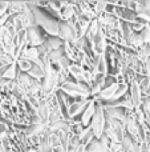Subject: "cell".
Here are the masks:
<instances>
[{
	"mask_svg": "<svg viewBox=\"0 0 150 152\" xmlns=\"http://www.w3.org/2000/svg\"><path fill=\"white\" fill-rule=\"evenodd\" d=\"M32 10V13L35 16V23L43 28L50 37H58V31H60V21L55 19L53 16L48 15L44 10L37 8L33 4H28Z\"/></svg>",
	"mask_w": 150,
	"mask_h": 152,
	"instance_id": "6da1fadb",
	"label": "cell"
},
{
	"mask_svg": "<svg viewBox=\"0 0 150 152\" xmlns=\"http://www.w3.org/2000/svg\"><path fill=\"white\" fill-rule=\"evenodd\" d=\"M60 89L69 95L71 97H80V99H89L92 96L90 94V88L88 84L76 83V81H66V83L61 84Z\"/></svg>",
	"mask_w": 150,
	"mask_h": 152,
	"instance_id": "7a4b0ae2",
	"label": "cell"
},
{
	"mask_svg": "<svg viewBox=\"0 0 150 152\" xmlns=\"http://www.w3.org/2000/svg\"><path fill=\"white\" fill-rule=\"evenodd\" d=\"M105 126H106V118H105V108L100 102H97V108H96V113L92 119L90 123V128H92L93 134H94L96 139H101L105 132Z\"/></svg>",
	"mask_w": 150,
	"mask_h": 152,
	"instance_id": "3957f363",
	"label": "cell"
},
{
	"mask_svg": "<svg viewBox=\"0 0 150 152\" xmlns=\"http://www.w3.org/2000/svg\"><path fill=\"white\" fill-rule=\"evenodd\" d=\"M58 37H60L63 42H68V43H72V44L77 40V32L73 26V19L69 21H60Z\"/></svg>",
	"mask_w": 150,
	"mask_h": 152,
	"instance_id": "277c9868",
	"label": "cell"
},
{
	"mask_svg": "<svg viewBox=\"0 0 150 152\" xmlns=\"http://www.w3.org/2000/svg\"><path fill=\"white\" fill-rule=\"evenodd\" d=\"M27 31V40H28V47H35L39 48L45 43V37L43 35L41 29L39 26H33L31 28L25 29Z\"/></svg>",
	"mask_w": 150,
	"mask_h": 152,
	"instance_id": "5b68a950",
	"label": "cell"
},
{
	"mask_svg": "<svg viewBox=\"0 0 150 152\" xmlns=\"http://www.w3.org/2000/svg\"><path fill=\"white\" fill-rule=\"evenodd\" d=\"M106 50H108V43H106V36L104 32L102 27L100 28V31L96 34L94 39H93V53L94 55H105Z\"/></svg>",
	"mask_w": 150,
	"mask_h": 152,
	"instance_id": "8992f818",
	"label": "cell"
},
{
	"mask_svg": "<svg viewBox=\"0 0 150 152\" xmlns=\"http://www.w3.org/2000/svg\"><path fill=\"white\" fill-rule=\"evenodd\" d=\"M36 111H37V116H39L43 126H45V127L49 126V119H50V113H52V107L49 105V103L45 99H43V102L40 103V105L37 107Z\"/></svg>",
	"mask_w": 150,
	"mask_h": 152,
	"instance_id": "52a82bcc",
	"label": "cell"
},
{
	"mask_svg": "<svg viewBox=\"0 0 150 152\" xmlns=\"http://www.w3.org/2000/svg\"><path fill=\"white\" fill-rule=\"evenodd\" d=\"M129 96H130V100H132L133 105L134 108H138L141 107V103H142V92H141V88H140V84H138V80H133L130 83V87H129Z\"/></svg>",
	"mask_w": 150,
	"mask_h": 152,
	"instance_id": "ba28073f",
	"label": "cell"
},
{
	"mask_svg": "<svg viewBox=\"0 0 150 152\" xmlns=\"http://www.w3.org/2000/svg\"><path fill=\"white\" fill-rule=\"evenodd\" d=\"M96 108H97V102L92 97L90 102H89V104H88V107L85 108V111L82 112L81 118H80V121H81V124L84 127H89L90 126L92 119H93V116H94V113H96Z\"/></svg>",
	"mask_w": 150,
	"mask_h": 152,
	"instance_id": "9c48e42d",
	"label": "cell"
},
{
	"mask_svg": "<svg viewBox=\"0 0 150 152\" xmlns=\"http://www.w3.org/2000/svg\"><path fill=\"white\" fill-rule=\"evenodd\" d=\"M90 99H82V100H74L72 103V105L69 107V111H68V118L69 119H73L76 116H79L80 113L82 115V112L85 111V108L88 107L89 104Z\"/></svg>",
	"mask_w": 150,
	"mask_h": 152,
	"instance_id": "30bf717a",
	"label": "cell"
},
{
	"mask_svg": "<svg viewBox=\"0 0 150 152\" xmlns=\"http://www.w3.org/2000/svg\"><path fill=\"white\" fill-rule=\"evenodd\" d=\"M63 45H64V42L60 37H48L41 47H43V50H45L49 53V52H52V51H57V50H60V48H63Z\"/></svg>",
	"mask_w": 150,
	"mask_h": 152,
	"instance_id": "8fae6325",
	"label": "cell"
},
{
	"mask_svg": "<svg viewBox=\"0 0 150 152\" xmlns=\"http://www.w3.org/2000/svg\"><path fill=\"white\" fill-rule=\"evenodd\" d=\"M28 75L31 76L32 79H35V80H41V79H44L45 76V71L44 68H43V64L40 60H37L36 63H33V67H32V69L28 72Z\"/></svg>",
	"mask_w": 150,
	"mask_h": 152,
	"instance_id": "7c38bea8",
	"label": "cell"
},
{
	"mask_svg": "<svg viewBox=\"0 0 150 152\" xmlns=\"http://www.w3.org/2000/svg\"><path fill=\"white\" fill-rule=\"evenodd\" d=\"M21 58L27 59V60H31L32 63H36L37 60H40V52H39V48H35V47H27L24 50L23 55Z\"/></svg>",
	"mask_w": 150,
	"mask_h": 152,
	"instance_id": "4fadbf2b",
	"label": "cell"
},
{
	"mask_svg": "<svg viewBox=\"0 0 150 152\" xmlns=\"http://www.w3.org/2000/svg\"><path fill=\"white\" fill-rule=\"evenodd\" d=\"M79 139H80V143H81V144H84L85 147H87V145L89 144L90 142H93L96 137H94V134H93L92 128H90V127H85L84 131L80 134Z\"/></svg>",
	"mask_w": 150,
	"mask_h": 152,
	"instance_id": "5bb4252c",
	"label": "cell"
},
{
	"mask_svg": "<svg viewBox=\"0 0 150 152\" xmlns=\"http://www.w3.org/2000/svg\"><path fill=\"white\" fill-rule=\"evenodd\" d=\"M129 83L128 81H124V83H118V88H117L116 94H114V96L112 97L110 102L108 103H112V102H117V100H120L121 97H124L125 95L128 94V89H129Z\"/></svg>",
	"mask_w": 150,
	"mask_h": 152,
	"instance_id": "9a60e30c",
	"label": "cell"
},
{
	"mask_svg": "<svg viewBox=\"0 0 150 152\" xmlns=\"http://www.w3.org/2000/svg\"><path fill=\"white\" fill-rule=\"evenodd\" d=\"M16 64H17V68L20 69V72H23V74H28L32 69V67H33V63H32L31 60H27V59H24V58L19 59V60L16 61Z\"/></svg>",
	"mask_w": 150,
	"mask_h": 152,
	"instance_id": "2e32d148",
	"label": "cell"
},
{
	"mask_svg": "<svg viewBox=\"0 0 150 152\" xmlns=\"http://www.w3.org/2000/svg\"><path fill=\"white\" fill-rule=\"evenodd\" d=\"M1 77L8 79V80H11V81H15L16 77H17V64L16 63L11 64V66L5 69V72L3 74Z\"/></svg>",
	"mask_w": 150,
	"mask_h": 152,
	"instance_id": "e0dca14e",
	"label": "cell"
},
{
	"mask_svg": "<svg viewBox=\"0 0 150 152\" xmlns=\"http://www.w3.org/2000/svg\"><path fill=\"white\" fill-rule=\"evenodd\" d=\"M138 84H140L141 92H142L144 96H150V77H141L138 80Z\"/></svg>",
	"mask_w": 150,
	"mask_h": 152,
	"instance_id": "ac0fdd59",
	"label": "cell"
},
{
	"mask_svg": "<svg viewBox=\"0 0 150 152\" xmlns=\"http://www.w3.org/2000/svg\"><path fill=\"white\" fill-rule=\"evenodd\" d=\"M8 10H9V3L0 1V16H3V15H5V13L9 12Z\"/></svg>",
	"mask_w": 150,
	"mask_h": 152,
	"instance_id": "d6986e66",
	"label": "cell"
},
{
	"mask_svg": "<svg viewBox=\"0 0 150 152\" xmlns=\"http://www.w3.org/2000/svg\"><path fill=\"white\" fill-rule=\"evenodd\" d=\"M7 55V53H5V51H4V48H3V45L0 44V61L3 60V59H4V56Z\"/></svg>",
	"mask_w": 150,
	"mask_h": 152,
	"instance_id": "ffe728a7",
	"label": "cell"
},
{
	"mask_svg": "<svg viewBox=\"0 0 150 152\" xmlns=\"http://www.w3.org/2000/svg\"><path fill=\"white\" fill-rule=\"evenodd\" d=\"M146 44H150V32H149V36H148V40H146Z\"/></svg>",
	"mask_w": 150,
	"mask_h": 152,
	"instance_id": "44dd1931",
	"label": "cell"
},
{
	"mask_svg": "<svg viewBox=\"0 0 150 152\" xmlns=\"http://www.w3.org/2000/svg\"><path fill=\"white\" fill-rule=\"evenodd\" d=\"M120 152H124V150H122V151H120Z\"/></svg>",
	"mask_w": 150,
	"mask_h": 152,
	"instance_id": "7402d4cb",
	"label": "cell"
}]
</instances>
